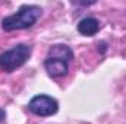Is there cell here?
Instances as JSON below:
<instances>
[{"mask_svg":"<svg viewBox=\"0 0 126 124\" xmlns=\"http://www.w3.org/2000/svg\"><path fill=\"white\" fill-rule=\"evenodd\" d=\"M41 16V7L35 4H24L16 13L6 16L1 21V28L4 31H16V29H27L38 21Z\"/></svg>","mask_w":126,"mask_h":124,"instance_id":"cell-1","label":"cell"},{"mask_svg":"<svg viewBox=\"0 0 126 124\" xmlns=\"http://www.w3.org/2000/svg\"><path fill=\"white\" fill-rule=\"evenodd\" d=\"M31 56V47L25 44H18L13 48L0 54V67L6 72H13L24 66Z\"/></svg>","mask_w":126,"mask_h":124,"instance_id":"cell-2","label":"cell"},{"mask_svg":"<svg viewBox=\"0 0 126 124\" xmlns=\"http://www.w3.org/2000/svg\"><path fill=\"white\" fill-rule=\"evenodd\" d=\"M28 108L32 114L40 115V117H47V115H53L57 112L59 110V104L54 98L47 96V95H37L34 96Z\"/></svg>","mask_w":126,"mask_h":124,"instance_id":"cell-3","label":"cell"},{"mask_svg":"<svg viewBox=\"0 0 126 124\" xmlns=\"http://www.w3.org/2000/svg\"><path fill=\"white\" fill-rule=\"evenodd\" d=\"M44 66H46L47 73L51 77H62V76H64L67 73V70H69L67 62L57 60V59H47L44 62Z\"/></svg>","mask_w":126,"mask_h":124,"instance_id":"cell-4","label":"cell"},{"mask_svg":"<svg viewBox=\"0 0 126 124\" xmlns=\"http://www.w3.org/2000/svg\"><path fill=\"white\" fill-rule=\"evenodd\" d=\"M47 59H57V60H63V62H70L73 59V53L67 45L63 44H56L48 50V56Z\"/></svg>","mask_w":126,"mask_h":124,"instance_id":"cell-5","label":"cell"},{"mask_svg":"<svg viewBox=\"0 0 126 124\" xmlns=\"http://www.w3.org/2000/svg\"><path fill=\"white\" fill-rule=\"evenodd\" d=\"M98 29H100V22L95 18H85L78 24V31L82 35H87V37L95 35L98 32Z\"/></svg>","mask_w":126,"mask_h":124,"instance_id":"cell-6","label":"cell"},{"mask_svg":"<svg viewBox=\"0 0 126 124\" xmlns=\"http://www.w3.org/2000/svg\"><path fill=\"white\" fill-rule=\"evenodd\" d=\"M4 117H6V115H4V111H3V110H0V124L4 121Z\"/></svg>","mask_w":126,"mask_h":124,"instance_id":"cell-7","label":"cell"}]
</instances>
